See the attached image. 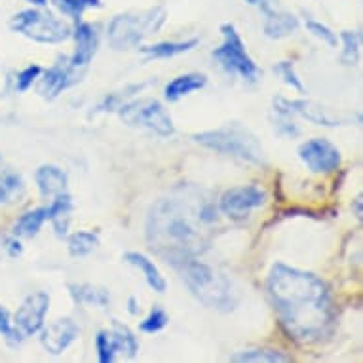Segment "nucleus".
I'll return each mask as SVG.
<instances>
[{
    "mask_svg": "<svg viewBox=\"0 0 363 363\" xmlns=\"http://www.w3.org/2000/svg\"><path fill=\"white\" fill-rule=\"evenodd\" d=\"M267 202V192L257 185L234 186L220 196L219 208L228 219L242 220Z\"/></svg>",
    "mask_w": 363,
    "mask_h": 363,
    "instance_id": "9d476101",
    "label": "nucleus"
},
{
    "mask_svg": "<svg viewBox=\"0 0 363 363\" xmlns=\"http://www.w3.org/2000/svg\"><path fill=\"white\" fill-rule=\"evenodd\" d=\"M267 293L281 328L298 345H314L333 325V301L320 276L276 262L270 268Z\"/></svg>",
    "mask_w": 363,
    "mask_h": 363,
    "instance_id": "f03ea898",
    "label": "nucleus"
},
{
    "mask_svg": "<svg viewBox=\"0 0 363 363\" xmlns=\"http://www.w3.org/2000/svg\"><path fill=\"white\" fill-rule=\"evenodd\" d=\"M274 71L281 77V80L289 86L291 89L298 91V94H304V84L301 82V78L295 72V67H293L291 61H280L278 65L274 67Z\"/></svg>",
    "mask_w": 363,
    "mask_h": 363,
    "instance_id": "2f4dec72",
    "label": "nucleus"
},
{
    "mask_svg": "<svg viewBox=\"0 0 363 363\" xmlns=\"http://www.w3.org/2000/svg\"><path fill=\"white\" fill-rule=\"evenodd\" d=\"M206 84H208V78L203 74H183V77L173 78L164 89V94L167 101H179L181 97L191 96L198 89H202Z\"/></svg>",
    "mask_w": 363,
    "mask_h": 363,
    "instance_id": "aec40b11",
    "label": "nucleus"
},
{
    "mask_svg": "<svg viewBox=\"0 0 363 363\" xmlns=\"http://www.w3.org/2000/svg\"><path fill=\"white\" fill-rule=\"evenodd\" d=\"M194 141L219 155L234 156L250 164H264V150L259 139L240 124H228L219 130L202 131L194 135Z\"/></svg>",
    "mask_w": 363,
    "mask_h": 363,
    "instance_id": "39448f33",
    "label": "nucleus"
},
{
    "mask_svg": "<svg viewBox=\"0 0 363 363\" xmlns=\"http://www.w3.org/2000/svg\"><path fill=\"white\" fill-rule=\"evenodd\" d=\"M48 220H52V225L55 228L57 236H65L69 230V223H71L72 213V200L67 192H61L57 196H54L52 203L48 208Z\"/></svg>",
    "mask_w": 363,
    "mask_h": 363,
    "instance_id": "a211bd4d",
    "label": "nucleus"
},
{
    "mask_svg": "<svg viewBox=\"0 0 363 363\" xmlns=\"http://www.w3.org/2000/svg\"><path fill=\"white\" fill-rule=\"evenodd\" d=\"M48 220V209L36 208L23 213L13 225V236L18 238H35L40 233L42 225Z\"/></svg>",
    "mask_w": 363,
    "mask_h": 363,
    "instance_id": "5701e85b",
    "label": "nucleus"
},
{
    "mask_svg": "<svg viewBox=\"0 0 363 363\" xmlns=\"http://www.w3.org/2000/svg\"><path fill=\"white\" fill-rule=\"evenodd\" d=\"M97 244H99L97 234L88 233V230H80V233H74L69 238V253L72 257H84L96 250Z\"/></svg>",
    "mask_w": 363,
    "mask_h": 363,
    "instance_id": "a878e982",
    "label": "nucleus"
},
{
    "mask_svg": "<svg viewBox=\"0 0 363 363\" xmlns=\"http://www.w3.org/2000/svg\"><path fill=\"white\" fill-rule=\"evenodd\" d=\"M166 23V10L162 6L114 16L108 23V44L114 50H130L139 46L145 38L156 35Z\"/></svg>",
    "mask_w": 363,
    "mask_h": 363,
    "instance_id": "20e7f679",
    "label": "nucleus"
},
{
    "mask_svg": "<svg viewBox=\"0 0 363 363\" xmlns=\"http://www.w3.org/2000/svg\"><path fill=\"white\" fill-rule=\"evenodd\" d=\"M111 340H113L114 352L116 354H124L125 357H135L139 352V340L135 335L131 333L130 328H125L122 323L114 322L113 329L108 331Z\"/></svg>",
    "mask_w": 363,
    "mask_h": 363,
    "instance_id": "b1692460",
    "label": "nucleus"
},
{
    "mask_svg": "<svg viewBox=\"0 0 363 363\" xmlns=\"http://www.w3.org/2000/svg\"><path fill=\"white\" fill-rule=\"evenodd\" d=\"M74 40H77V50L69 60V65L74 71H82L89 65V61L94 60V55L99 46V36L94 25L89 23H78L74 29Z\"/></svg>",
    "mask_w": 363,
    "mask_h": 363,
    "instance_id": "4468645a",
    "label": "nucleus"
},
{
    "mask_svg": "<svg viewBox=\"0 0 363 363\" xmlns=\"http://www.w3.org/2000/svg\"><path fill=\"white\" fill-rule=\"evenodd\" d=\"M340 40H342V61L346 65H354L357 61V55H359V40L362 36L356 30H345L340 35Z\"/></svg>",
    "mask_w": 363,
    "mask_h": 363,
    "instance_id": "c85d7f7f",
    "label": "nucleus"
},
{
    "mask_svg": "<svg viewBox=\"0 0 363 363\" xmlns=\"http://www.w3.org/2000/svg\"><path fill=\"white\" fill-rule=\"evenodd\" d=\"M72 301L77 304L84 306H97V308H105L111 303V295L105 291L103 287L91 286V284H71L69 286Z\"/></svg>",
    "mask_w": 363,
    "mask_h": 363,
    "instance_id": "6ab92c4d",
    "label": "nucleus"
},
{
    "mask_svg": "<svg viewBox=\"0 0 363 363\" xmlns=\"http://www.w3.org/2000/svg\"><path fill=\"white\" fill-rule=\"evenodd\" d=\"M167 323H169V315H167V312L164 308H152V312H150L147 318H145L143 322H141V325H139V329L143 331V333H158V331H162V329L166 328Z\"/></svg>",
    "mask_w": 363,
    "mask_h": 363,
    "instance_id": "7c9ffc66",
    "label": "nucleus"
},
{
    "mask_svg": "<svg viewBox=\"0 0 363 363\" xmlns=\"http://www.w3.org/2000/svg\"><path fill=\"white\" fill-rule=\"evenodd\" d=\"M40 331L42 346L52 356L63 354L80 335V328L71 318H60V320H55L46 328H42Z\"/></svg>",
    "mask_w": 363,
    "mask_h": 363,
    "instance_id": "ddd939ff",
    "label": "nucleus"
},
{
    "mask_svg": "<svg viewBox=\"0 0 363 363\" xmlns=\"http://www.w3.org/2000/svg\"><path fill=\"white\" fill-rule=\"evenodd\" d=\"M42 74V69L38 65H29L27 69H23V71L19 72L18 78H16V89H18L19 94H23V91H27V89L33 86V82H35L36 78L40 77Z\"/></svg>",
    "mask_w": 363,
    "mask_h": 363,
    "instance_id": "f704fd0d",
    "label": "nucleus"
},
{
    "mask_svg": "<svg viewBox=\"0 0 363 363\" xmlns=\"http://www.w3.org/2000/svg\"><path fill=\"white\" fill-rule=\"evenodd\" d=\"M274 113L286 114V116H303L308 122L315 125H339V118H335L328 113V108L312 101H304V99H286V97H276L274 99Z\"/></svg>",
    "mask_w": 363,
    "mask_h": 363,
    "instance_id": "f8f14e48",
    "label": "nucleus"
},
{
    "mask_svg": "<svg viewBox=\"0 0 363 363\" xmlns=\"http://www.w3.org/2000/svg\"><path fill=\"white\" fill-rule=\"evenodd\" d=\"M220 33H223V44L213 52L215 60L219 61V65L228 74H236L242 80L255 82L261 74V69L247 54L244 40L236 27L233 23H225L220 27Z\"/></svg>",
    "mask_w": 363,
    "mask_h": 363,
    "instance_id": "6e6552de",
    "label": "nucleus"
},
{
    "mask_svg": "<svg viewBox=\"0 0 363 363\" xmlns=\"http://www.w3.org/2000/svg\"><path fill=\"white\" fill-rule=\"evenodd\" d=\"M23 192V181L16 173H6L0 179V202H12V198Z\"/></svg>",
    "mask_w": 363,
    "mask_h": 363,
    "instance_id": "c756f323",
    "label": "nucleus"
},
{
    "mask_svg": "<svg viewBox=\"0 0 363 363\" xmlns=\"http://www.w3.org/2000/svg\"><path fill=\"white\" fill-rule=\"evenodd\" d=\"M217 219L219 209L202 189L179 186L150 208L147 219L150 250L173 267L196 259L209 247L211 226Z\"/></svg>",
    "mask_w": 363,
    "mask_h": 363,
    "instance_id": "f257e3e1",
    "label": "nucleus"
},
{
    "mask_svg": "<svg viewBox=\"0 0 363 363\" xmlns=\"http://www.w3.org/2000/svg\"><path fill=\"white\" fill-rule=\"evenodd\" d=\"M27 2H30L33 6H38V8L46 6V4H48V0H27Z\"/></svg>",
    "mask_w": 363,
    "mask_h": 363,
    "instance_id": "58836bf2",
    "label": "nucleus"
},
{
    "mask_svg": "<svg viewBox=\"0 0 363 363\" xmlns=\"http://www.w3.org/2000/svg\"><path fill=\"white\" fill-rule=\"evenodd\" d=\"M298 158L312 173H331L340 166V152L331 141L314 138L298 147Z\"/></svg>",
    "mask_w": 363,
    "mask_h": 363,
    "instance_id": "9b49d317",
    "label": "nucleus"
},
{
    "mask_svg": "<svg viewBox=\"0 0 363 363\" xmlns=\"http://www.w3.org/2000/svg\"><path fill=\"white\" fill-rule=\"evenodd\" d=\"M50 310V295L44 291L30 293L23 298V303L19 304V308L13 314V325L18 329V333L27 339L33 337L44 328V320Z\"/></svg>",
    "mask_w": 363,
    "mask_h": 363,
    "instance_id": "1a4fd4ad",
    "label": "nucleus"
},
{
    "mask_svg": "<svg viewBox=\"0 0 363 363\" xmlns=\"http://www.w3.org/2000/svg\"><path fill=\"white\" fill-rule=\"evenodd\" d=\"M36 186L44 198H54L67 191V173L57 166H40L35 173Z\"/></svg>",
    "mask_w": 363,
    "mask_h": 363,
    "instance_id": "dca6fc26",
    "label": "nucleus"
},
{
    "mask_svg": "<svg viewBox=\"0 0 363 363\" xmlns=\"http://www.w3.org/2000/svg\"><path fill=\"white\" fill-rule=\"evenodd\" d=\"M356 217L362 219V198H356Z\"/></svg>",
    "mask_w": 363,
    "mask_h": 363,
    "instance_id": "4c0bfd02",
    "label": "nucleus"
},
{
    "mask_svg": "<svg viewBox=\"0 0 363 363\" xmlns=\"http://www.w3.org/2000/svg\"><path fill=\"white\" fill-rule=\"evenodd\" d=\"M96 350H97V359H99V363L114 362L116 352H114L113 340H111V335H108V331H99V333H97Z\"/></svg>",
    "mask_w": 363,
    "mask_h": 363,
    "instance_id": "473e14b6",
    "label": "nucleus"
},
{
    "mask_svg": "<svg viewBox=\"0 0 363 363\" xmlns=\"http://www.w3.org/2000/svg\"><path fill=\"white\" fill-rule=\"evenodd\" d=\"M181 272V278L192 293V297L198 303H202L206 308L217 310V312H230L238 304V295L234 289L233 281L225 274L217 272L213 267L196 259L175 264Z\"/></svg>",
    "mask_w": 363,
    "mask_h": 363,
    "instance_id": "7ed1b4c3",
    "label": "nucleus"
},
{
    "mask_svg": "<svg viewBox=\"0 0 363 363\" xmlns=\"http://www.w3.org/2000/svg\"><path fill=\"white\" fill-rule=\"evenodd\" d=\"M297 29L298 19L293 13L284 12V10H276L270 18H264V35L268 38L280 40V38L291 36Z\"/></svg>",
    "mask_w": 363,
    "mask_h": 363,
    "instance_id": "412c9836",
    "label": "nucleus"
},
{
    "mask_svg": "<svg viewBox=\"0 0 363 363\" xmlns=\"http://www.w3.org/2000/svg\"><path fill=\"white\" fill-rule=\"evenodd\" d=\"M230 362L240 363H286L289 357L284 356L280 350H270V348H250V350L236 352L230 356Z\"/></svg>",
    "mask_w": 363,
    "mask_h": 363,
    "instance_id": "393cba45",
    "label": "nucleus"
},
{
    "mask_svg": "<svg viewBox=\"0 0 363 363\" xmlns=\"http://www.w3.org/2000/svg\"><path fill=\"white\" fill-rule=\"evenodd\" d=\"M198 46V38H191L185 42H158L152 46H141V54L147 55L149 60H167L179 54L191 52Z\"/></svg>",
    "mask_w": 363,
    "mask_h": 363,
    "instance_id": "4be33fe9",
    "label": "nucleus"
},
{
    "mask_svg": "<svg viewBox=\"0 0 363 363\" xmlns=\"http://www.w3.org/2000/svg\"><path fill=\"white\" fill-rule=\"evenodd\" d=\"M6 250H8V253H10V255H12V257L21 255V244H19L18 236H16V238H12V240H8Z\"/></svg>",
    "mask_w": 363,
    "mask_h": 363,
    "instance_id": "c9c22d12",
    "label": "nucleus"
},
{
    "mask_svg": "<svg viewBox=\"0 0 363 363\" xmlns=\"http://www.w3.org/2000/svg\"><path fill=\"white\" fill-rule=\"evenodd\" d=\"M12 30L38 44H60L71 36V30L54 13L42 12L36 8L21 10L10 21Z\"/></svg>",
    "mask_w": 363,
    "mask_h": 363,
    "instance_id": "0eeeda50",
    "label": "nucleus"
},
{
    "mask_svg": "<svg viewBox=\"0 0 363 363\" xmlns=\"http://www.w3.org/2000/svg\"><path fill=\"white\" fill-rule=\"evenodd\" d=\"M306 29H308V33H312L315 38H320V40L325 42L328 46H331V48H335L337 42H339L337 35L329 29L328 25L320 23V21H315V19H306Z\"/></svg>",
    "mask_w": 363,
    "mask_h": 363,
    "instance_id": "72a5a7b5",
    "label": "nucleus"
},
{
    "mask_svg": "<svg viewBox=\"0 0 363 363\" xmlns=\"http://www.w3.org/2000/svg\"><path fill=\"white\" fill-rule=\"evenodd\" d=\"M0 335L4 337L10 346H18L21 342V335L18 333V329L13 325V318L10 314V310L4 306V304H0Z\"/></svg>",
    "mask_w": 363,
    "mask_h": 363,
    "instance_id": "cd10ccee",
    "label": "nucleus"
},
{
    "mask_svg": "<svg viewBox=\"0 0 363 363\" xmlns=\"http://www.w3.org/2000/svg\"><path fill=\"white\" fill-rule=\"evenodd\" d=\"M139 303H138V298L135 297H130L128 298V312H130V314H139Z\"/></svg>",
    "mask_w": 363,
    "mask_h": 363,
    "instance_id": "e433bc0d",
    "label": "nucleus"
},
{
    "mask_svg": "<svg viewBox=\"0 0 363 363\" xmlns=\"http://www.w3.org/2000/svg\"><path fill=\"white\" fill-rule=\"evenodd\" d=\"M118 116L125 125L155 133L158 138H172L175 133L172 116L158 99L141 97L118 107Z\"/></svg>",
    "mask_w": 363,
    "mask_h": 363,
    "instance_id": "423d86ee",
    "label": "nucleus"
},
{
    "mask_svg": "<svg viewBox=\"0 0 363 363\" xmlns=\"http://www.w3.org/2000/svg\"><path fill=\"white\" fill-rule=\"evenodd\" d=\"M74 69H72L69 63H55L44 72L40 78V86H38V91L44 99H55V97L63 94V89L71 88L72 84L77 82L74 78Z\"/></svg>",
    "mask_w": 363,
    "mask_h": 363,
    "instance_id": "2eb2a0df",
    "label": "nucleus"
},
{
    "mask_svg": "<svg viewBox=\"0 0 363 363\" xmlns=\"http://www.w3.org/2000/svg\"><path fill=\"white\" fill-rule=\"evenodd\" d=\"M61 13L72 19H80L88 8H101V0H52Z\"/></svg>",
    "mask_w": 363,
    "mask_h": 363,
    "instance_id": "bb28decb",
    "label": "nucleus"
},
{
    "mask_svg": "<svg viewBox=\"0 0 363 363\" xmlns=\"http://www.w3.org/2000/svg\"><path fill=\"white\" fill-rule=\"evenodd\" d=\"M124 261L131 267H135L145 276V281L149 284V287L156 293H166L167 281L166 278L162 276V272L158 270V267L155 264V261H150L149 257H145L143 253H138V251H130L125 253Z\"/></svg>",
    "mask_w": 363,
    "mask_h": 363,
    "instance_id": "f3484780",
    "label": "nucleus"
}]
</instances>
